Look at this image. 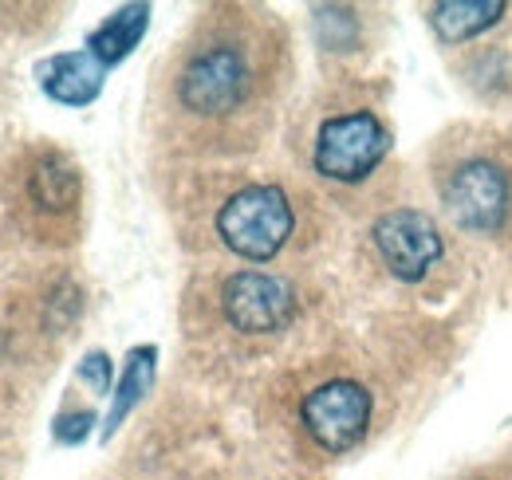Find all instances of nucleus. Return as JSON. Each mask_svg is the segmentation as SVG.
Listing matches in <instances>:
<instances>
[{
    "label": "nucleus",
    "instance_id": "5",
    "mask_svg": "<svg viewBox=\"0 0 512 480\" xmlns=\"http://www.w3.org/2000/svg\"><path fill=\"white\" fill-rule=\"evenodd\" d=\"M386 154H390V130L383 126V119L375 111H347L320 126L312 166L320 178L355 185L371 178L383 166Z\"/></svg>",
    "mask_w": 512,
    "mask_h": 480
},
{
    "label": "nucleus",
    "instance_id": "4",
    "mask_svg": "<svg viewBox=\"0 0 512 480\" xmlns=\"http://www.w3.org/2000/svg\"><path fill=\"white\" fill-rule=\"evenodd\" d=\"M16 197L20 213L36 225V233L56 237L71 233L83 201V174L56 146H36L16 166Z\"/></svg>",
    "mask_w": 512,
    "mask_h": 480
},
{
    "label": "nucleus",
    "instance_id": "11",
    "mask_svg": "<svg viewBox=\"0 0 512 480\" xmlns=\"http://www.w3.org/2000/svg\"><path fill=\"white\" fill-rule=\"evenodd\" d=\"M146 28H150V4H123V8H115L87 36L83 48L103 63V67H115V63H123L138 48V40L146 36Z\"/></svg>",
    "mask_w": 512,
    "mask_h": 480
},
{
    "label": "nucleus",
    "instance_id": "14",
    "mask_svg": "<svg viewBox=\"0 0 512 480\" xmlns=\"http://www.w3.org/2000/svg\"><path fill=\"white\" fill-rule=\"evenodd\" d=\"M91 425H95V410H67L56 418L52 433H56L60 445H79V441L91 437Z\"/></svg>",
    "mask_w": 512,
    "mask_h": 480
},
{
    "label": "nucleus",
    "instance_id": "2",
    "mask_svg": "<svg viewBox=\"0 0 512 480\" xmlns=\"http://www.w3.org/2000/svg\"><path fill=\"white\" fill-rule=\"evenodd\" d=\"M442 205L461 233L493 237L512 213V170L497 150H457L438 174Z\"/></svg>",
    "mask_w": 512,
    "mask_h": 480
},
{
    "label": "nucleus",
    "instance_id": "12",
    "mask_svg": "<svg viewBox=\"0 0 512 480\" xmlns=\"http://www.w3.org/2000/svg\"><path fill=\"white\" fill-rule=\"evenodd\" d=\"M154 370H158V347H134L127 355V366H123V378L115 386V402L107 410V421H103V437H115V429L134 414V406L150 394L154 386Z\"/></svg>",
    "mask_w": 512,
    "mask_h": 480
},
{
    "label": "nucleus",
    "instance_id": "13",
    "mask_svg": "<svg viewBox=\"0 0 512 480\" xmlns=\"http://www.w3.org/2000/svg\"><path fill=\"white\" fill-rule=\"evenodd\" d=\"M111 374H115V362L107 351H87L83 362H79V370H75V378L91 390V394H111Z\"/></svg>",
    "mask_w": 512,
    "mask_h": 480
},
{
    "label": "nucleus",
    "instance_id": "8",
    "mask_svg": "<svg viewBox=\"0 0 512 480\" xmlns=\"http://www.w3.org/2000/svg\"><path fill=\"white\" fill-rule=\"evenodd\" d=\"M371 240L383 256V264L390 268L394 280L402 284H418L430 276V268L442 260L446 240L438 233L434 217L422 209H390L375 221Z\"/></svg>",
    "mask_w": 512,
    "mask_h": 480
},
{
    "label": "nucleus",
    "instance_id": "10",
    "mask_svg": "<svg viewBox=\"0 0 512 480\" xmlns=\"http://www.w3.org/2000/svg\"><path fill=\"white\" fill-rule=\"evenodd\" d=\"M509 12L505 0H446L426 8V24L442 44H465L481 32H489Z\"/></svg>",
    "mask_w": 512,
    "mask_h": 480
},
{
    "label": "nucleus",
    "instance_id": "3",
    "mask_svg": "<svg viewBox=\"0 0 512 480\" xmlns=\"http://www.w3.org/2000/svg\"><path fill=\"white\" fill-rule=\"evenodd\" d=\"M217 237L229 252L245 256V260H272L296 229V213L292 201L280 185L256 181L237 189L221 209H217Z\"/></svg>",
    "mask_w": 512,
    "mask_h": 480
},
{
    "label": "nucleus",
    "instance_id": "7",
    "mask_svg": "<svg viewBox=\"0 0 512 480\" xmlns=\"http://www.w3.org/2000/svg\"><path fill=\"white\" fill-rule=\"evenodd\" d=\"M221 315L241 335H276L296 319V288L272 272H233L221 284Z\"/></svg>",
    "mask_w": 512,
    "mask_h": 480
},
{
    "label": "nucleus",
    "instance_id": "1",
    "mask_svg": "<svg viewBox=\"0 0 512 480\" xmlns=\"http://www.w3.org/2000/svg\"><path fill=\"white\" fill-rule=\"evenodd\" d=\"M272 79V44L241 20L205 28L174 71V107L209 130H229L260 111Z\"/></svg>",
    "mask_w": 512,
    "mask_h": 480
},
{
    "label": "nucleus",
    "instance_id": "6",
    "mask_svg": "<svg viewBox=\"0 0 512 480\" xmlns=\"http://www.w3.org/2000/svg\"><path fill=\"white\" fill-rule=\"evenodd\" d=\"M300 421L323 453H347L371 425V394L355 378H331L304 394Z\"/></svg>",
    "mask_w": 512,
    "mask_h": 480
},
{
    "label": "nucleus",
    "instance_id": "9",
    "mask_svg": "<svg viewBox=\"0 0 512 480\" xmlns=\"http://www.w3.org/2000/svg\"><path fill=\"white\" fill-rule=\"evenodd\" d=\"M107 67L95 60L87 48L79 52H60L36 63V83L48 99L64 103V107H91L103 91Z\"/></svg>",
    "mask_w": 512,
    "mask_h": 480
}]
</instances>
